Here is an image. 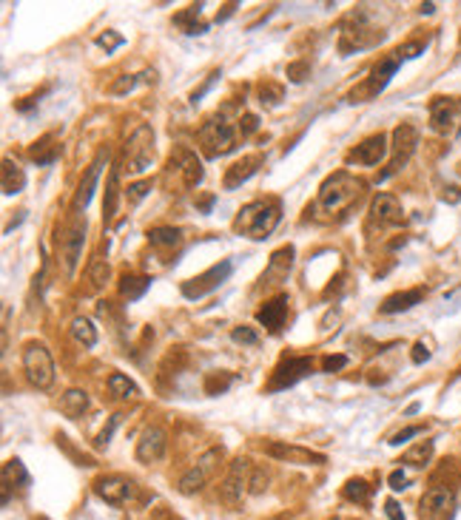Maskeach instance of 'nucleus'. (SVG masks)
Returning <instances> with one entry per match:
<instances>
[{
  "label": "nucleus",
  "mask_w": 461,
  "mask_h": 520,
  "mask_svg": "<svg viewBox=\"0 0 461 520\" xmlns=\"http://www.w3.org/2000/svg\"><path fill=\"white\" fill-rule=\"evenodd\" d=\"M95 494L111 506H123L126 501L134 498V483L128 478H120V475H106V478L95 481Z\"/></svg>",
  "instance_id": "obj_16"
},
{
  "label": "nucleus",
  "mask_w": 461,
  "mask_h": 520,
  "mask_svg": "<svg viewBox=\"0 0 461 520\" xmlns=\"http://www.w3.org/2000/svg\"><path fill=\"white\" fill-rule=\"evenodd\" d=\"M106 162H108V148L97 151V157L91 159V165L86 168L83 179H80V185H77V191H75V199H72V210H75L77 217H80L83 210L88 208L91 197H95V191H97V182H100V174H103V168H106Z\"/></svg>",
  "instance_id": "obj_13"
},
{
  "label": "nucleus",
  "mask_w": 461,
  "mask_h": 520,
  "mask_svg": "<svg viewBox=\"0 0 461 520\" xmlns=\"http://www.w3.org/2000/svg\"><path fill=\"white\" fill-rule=\"evenodd\" d=\"M433 9H435L433 3H424V6H422V14H433Z\"/></svg>",
  "instance_id": "obj_60"
},
{
  "label": "nucleus",
  "mask_w": 461,
  "mask_h": 520,
  "mask_svg": "<svg viewBox=\"0 0 461 520\" xmlns=\"http://www.w3.org/2000/svg\"><path fill=\"white\" fill-rule=\"evenodd\" d=\"M148 288H151V276H123V279H120V293H123V299H128V301L143 299Z\"/></svg>",
  "instance_id": "obj_37"
},
{
  "label": "nucleus",
  "mask_w": 461,
  "mask_h": 520,
  "mask_svg": "<svg viewBox=\"0 0 461 520\" xmlns=\"http://www.w3.org/2000/svg\"><path fill=\"white\" fill-rule=\"evenodd\" d=\"M262 449H265V455H271L276 461H285V463H302V466H322V463H328V458L322 455V452H313V449L296 446V443L271 441Z\"/></svg>",
  "instance_id": "obj_15"
},
{
  "label": "nucleus",
  "mask_w": 461,
  "mask_h": 520,
  "mask_svg": "<svg viewBox=\"0 0 461 520\" xmlns=\"http://www.w3.org/2000/svg\"><path fill=\"white\" fill-rule=\"evenodd\" d=\"M308 74H311V63L308 60H296V63L288 66V80L291 83H302Z\"/></svg>",
  "instance_id": "obj_45"
},
{
  "label": "nucleus",
  "mask_w": 461,
  "mask_h": 520,
  "mask_svg": "<svg viewBox=\"0 0 461 520\" xmlns=\"http://www.w3.org/2000/svg\"><path fill=\"white\" fill-rule=\"evenodd\" d=\"M458 199H461L458 188H444V202H458Z\"/></svg>",
  "instance_id": "obj_58"
},
{
  "label": "nucleus",
  "mask_w": 461,
  "mask_h": 520,
  "mask_svg": "<svg viewBox=\"0 0 461 520\" xmlns=\"http://www.w3.org/2000/svg\"><path fill=\"white\" fill-rule=\"evenodd\" d=\"M259 165H262V157L259 154H251V157H242L239 162H234L230 168L225 171V179L222 185L228 188V191H234V188H239L242 182H248L253 174L259 171Z\"/></svg>",
  "instance_id": "obj_23"
},
{
  "label": "nucleus",
  "mask_w": 461,
  "mask_h": 520,
  "mask_svg": "<svg viewBox=\"0 0 461 520\" xmlns=\"http://www.w3.org/2000/svg\"><path fill=\"white\" fill-rule=\"evenodd\" d=\"M230 339H234L237 344H245V347H257L259 344V333L253 327H234V333H230Z\"/></svg>",
  "instance_id": "obj_43"
},
{
  "label": "nucleus",
  "mask_w": 461,
  "mask_h": 520,
  "mask_svg": "<svg viewBox=\"0 0 461 520\" xmlns=\"http://www.w3.org/2000/svg\"><path fill=\"white\" fill-rule=\"evenodd\" d=\"M387 483H390V489L393 492H402L404 486H407V475L402 469H396V472H390V478H387Z\"/></svg>",
  "instance_id": "obj_55"
},
{
  "label": "nucleus",
  "mask_w": 461,
  "mask_h": 520,
  "mask_svg": "<svg viewBox=\"0 0 461 520\" xmlns=\"http://www.w3.org/2000/svg\"><path fill=\"white\" fill-rule=\"evenodd\" d=\"M279 219H282L279 199H257L239 208V214L234 219V230L248 236V239H265L279 225Z\"/></svg>",
  "instance_id": "obj_1"
},
{
  "label": "nucleus",
  "mask_w": 461,
  "mask_h": 520,
  "mask_svg": "<svg viewBox=\"0 0 461 520\" xmlns=\"http://www.w3.org/2000/svg\"><path fill=\"white\" fill-rule=\"evenodd\" d=\"M108 390H111V395H117L123 401H137L140 398V387H137L131 378L123 375V372H111L108 375Z\"/></svg>",
  "instance_id": "obj_32"
},
{
  "label": "nucleus",
  "mask_w": 461,
  "mask_h": 520,
  "mask_svg": "<svg viewBox=\"0 0 461 520\" xmlns=\"http://www.w3.org/2000/svg\"><path fill=\"white\" fill-rule=\"evenodd\" d=\"M154 191V179H140V182H131L128 188H126V199H128V205H140L148 194Z\"/></svg>",
  "instance_id": "obj_41"
},
{
  "label": "nucleus",
  "mask_w": 461,
  "mask_h": 520,
  "mask_svg": "<svg viewBox=\"0 0 461 520\" xmlns=\"http://www.w3.org/2000/svg\"><path fill=\"white\" fill-rule=\"evenodd\" d=\"M422 52H424V43H422V40H410V43L399 46V49H396L393 54H396V57H399V60L404 63V60H413V57H419Z\"/></svg>",
  "instance_id": "obj_44"
},
{
  "label": "nucleus",
  "mask_w": 461,
  "mask_h": 520,
  "mask_svg": "<svg viewBox=\"0 0 461 520\" xmlns=\"http://www.w3.org/2000/svg\"><path fill=\"white\" fill-rule=\"evenodd\" d=\"M234 9H237V3H228V6H225V12H222V14H217V23H222L225 17H230V14H234Z\"/></svg>",
  "instance_id": "obj_59"
},
{
  "label": "nucleus",
  "mask_w": 461,
  "mask_h": 520,
  "mask_svg": "<svg viewBox=\"0 0 461 520\" xmlns=\"http://www.w3.org/2000/svg\"><path fill=\"white\" fill-rule=\"evenodd\" d=\"M111 279V268H108V262L106 259H100V256H95L91 259V265H88V281H91V290H100V288H106V281Z\"/></svg>",
  "instance_id": "obj_38"
},
{
  "label": "nucleus",
  "mask_w": 461,
  "mask_h": 520,
  "mask_svg": "<svg viewBox=\"0 0 461 520\" xmlns=\"http://www.w3.org/2000/svg\"><path fill=\"white\" fill-rule=\"evenodd\" d=\"M237 128H239V134H242V137H251L253 131L259 128V117H257V114H242Z\"/></svg>",
  "instance_id": "obj_50"
},
{
  "label": "nucleus",
  "mask_w": 461,
  "mask_h": 520,
  "mask_svg": "<svg viewBox=\"0 0 461 520\" xmlns=\"http://www.w3.org/2000/svg\"><path fill=\"white\" fill-rule=\"evenodd\" d=\"M399 66H402V60H399L396 54H390V57L379 60V63L373 66L371 77H367L364 83H359V86L351 91V103H367V100H373L376 94H382L384 86L390 83V77L396 74V68H399Z\"/></svg>",
  "instance_id": "obj_7"
},
{
  "label": "nucleus",
  "mask_w": 461,
  "mask_h": 520,
  "mask_svg": "<svg viewBox=\"0 0 461 520\" xmlns=\"http://www.w3.org/2000/svg\"><path fill=\"white\" fill-rule=\"evenodd\" d=\"M88 410V395L83 390H68L63 398H60V412L66 418H80L83 412Z\"/></svg>",
  "instance_id": "obj_33"
},
{
  "label": "nucleus",
  "mask_w": 461,
  "mask_h": 520,
  "mask_svg": "<svg viewBox=\"0 0 461 520\" xmlns=\"http://www.w3.org/2000/svg\"><path fill=\"white\" fill-rule=\"evenodd\" d=\"M29 157H32L37 165H52V162H57V157H60V146H55V139L46 134V137H40L37 143L29 148Z\"/></svg>",
  "instance_id": "obj_31"
},
{
  "label": "nucleus",
  "mask_w": 461,
  "mask_h": 520,
  "mask_svg": "<svg viewBox=\"0 0 461 520\" xmlns=\"http://www.w3.org/2000/svg\"><path fill=\"white\" fill-rule=\"evenodd\" d=\"M293 253L296 250L291 245H285V248H279L271 256V262H268V268L262 273V285H282V281H288V273L293 268Z\"/></svg>",
  "instance_id": "obj_21"
},
{
  "label": "nucleus",
  "mask_w": 461,
  "mask_h": 520,
  "mask_svg": "<svg viewBox=\"0 0 461 520\" xmlns=\"http://www.w3.org/2000/svg\"><path fill=\"white\" fill-rule=\"evenodd\" d=\"M68 333H72V339L77 344H83V347H95L97 344V327L91 324L86 316H77L72 321V327H68Z\"/></svg>",
  "instance_id": "obj_36"
},
{
  "label": "nucleus",
  "mask_w": 461,
  "mask_h": 520,
  "mask_svg": "<svg viewBox=\"0 0 461 520\" xmlns=\"http://www.w3.org/2000/svg\"><path fill=\"white\" fill-rule=\"evenodd\" d=\"M166 446H168V435L163 427H146V432L137 441V461L157 463L166 455Z\"/></svg>",
  "instance_id": "obj_17"
},
{
  "label": "nucleus",
  "mask_w": 461,
  "mask_h": 520,
  "mask_svg": "<svg viewBox=\"0 0 461 520\" xmlns=\"http://www.w3.org/2000/svg\"><path fill=\"white\" fill-rule=\"evenodd\" d=\"M251 463L245 461V458H237L234 463L228 466V472H225V481L219 483V498L228 503V506H237L239 501H242V494L248 492V486H251Z\"/></svg>",
  "instance_id": "obj_11"
},
{
  "label": "nucleus",
  "mask_w": 461,
  "mask_h": 520,
  "mask_svg": "<svg viewBox=\"0 0 461 520\" xmlns=\"http://www.w3.org/2000/svg\"><path fill=\"white\" fill-rule=\"evenodd\" d=\"M222 455H225V449H222V446H211L208 452H205V455H202V458L186 472V475L179 478V492H182V494H194V492H199L205 483H208V481L214 478V472H217Z\"/></svg>",
  "instance_id": "obj_8"
},
{
  "label": "nucleus",
  "mask_w": 461,
  "mask_h": 520,
  "mask_svg": "<svg viewBox=\"0 0 461 520\" xmlns=\"http://www.w3.org/2000/svg\"><path fill=\"white\" fill-rule=\"evenodd\" d=\"M237 134L239 128H234V123L225 120V111L222 114H214L211 120H205L202 128H199V143H202V151L205 157H225L237 148Z\"/></svg>",
  "instance_id": "obj_3"
},
{
  "label": "nucleus",
  "mask_w": 461,
  "mask_h": 520,
  "mask_svg": "<svg viewBox=\"0 0 461 520\" xmlns=\"http://www.w3.org/2000/svg\"><path fill=\"white\" fill-rule=\"evenodd\" d=\"M3 194L6 197H14V194H20L23 188H26V174H23V168L17 162H12L9 157L3 159Z\"/></svg>",
  "instance_id": "obj_29"
},
{
  "label": "nucleus",
  "mask_w": 461,
  "mask_h": 520,
  "mask_svg": "<svg viewBox=\"0 0 461 520\" xmlns=\"http://www.w3.org/2000/svg\"><path fill=\"white\" fill-rule=\"evenodd\" d=\"M427 296V290L424 288H413V290H402V293H393V296H387L384 301H382V307L379 310L384 313V316H396V313H404V310H410V307H416L422 299Z\"/></svg>",
  "instance_id": "obj_24"
},
{
  "label": "nucleus",
  "mask_w": 461,
  "mask_h": 520,
  "mask_svg": "<svg viewBox=\"0 0 461 520\" xmlns=\"http://www.w3.org/2000/svg\"><path fill=\"white\" fill-rule=\"evenodd\" d=\"M12 483L29 486V472H26V466H23V461H17V458H12V461L3 463V503H9Z\"/></svg>",
  "instance_id": "obj_28"
},
{
  "label": "nucleus",
  "mask_w": 461,
  "mask_h": 520,
  "mask_svg": "<svg viewBox=\"0 0 461 520\" xmlns=\"http://www.w3.org/2000/svg\"><path fill=\"white\" fill-rule=\"evenodd\" d=\"M416 146H419V131L413 128V126H407V123H402V126L393 131V159H390L387 171L379 174V179H387L390 174L402 171L404 165L410 162V157L416 154Z\"/></svg>",
  "instance_id": "obj_12"
},
{
  "label": "nucleus",
  "mask_w": 461,
  "mask_h": 520,
  "mask_svg": "<svg viewBox=\"0 0 461 520\" xmlns=\"http://www.w3.org/2000/svg\"><path fill=\"white\" fill-rule=\"evenodd\" d=\"M430 458H433V441H422V443H416V446H410L407 452L402 455V463L424 466V463H430Z\"/></svg>",
  "instance_id": "obj_39"
},
{
  "label": "nucleus",
  "mask_w": 461,
  "mask_h": 520,
  "mask_svg": "<svg viewBox=\"0 0 461 520\" xmlns=\"http://www.w3.org/2000/svg\"><path fill=\"white\" fill-rule=\"evenodd\" d=\"M371 494H373V486H367V481H362V478H351L342 489V498L351 503H359V506L371 503Z\"/></svg>",
  "instance_id": "obj_35"
},
{
  "label": "nucleus",
  "mask_w": 461,
  "mask_h": 520,
  "mask_svg": "<svg viewBox=\"0 0 461 520\" xmlns=\"http://www.w3.org/2000/svg\"><path fill=\"white\" fill-rule=\"evenodd\" d=\"M230 273H234V265H230L228 259H225V262L208 268L205 273H199V276H194V279H188V281H182V296L191 299V301L208 296V293L219 290V285H225Z\"/></svg>",
  "instance_id": "obj_9"
},
{
  "label": "nucleus",
  "mask_w": 461,
  "mask_h": 520,
  "mask_svg": "<svg viewBox=\"0 0 461 520\" xmlns=\"http://www.w3.org/2000/svg\"><path fill=\"white\" fill-rule=\"evenodd\" d=\"M214 194H208V197H202V199H197V210H202V214H208L211 210V205H214Z\"/></svg>",
  "instance_id": "obj_57"
},
{
  "label": "nucleus",
  "mask_w": 461,
  "mask_h": 520,
  "mask_svg": "<svg viewBox=\"0 0 461 520\" xmlns=\"http://www.w3.org/2000/svg\"><path fill=\"white\" fill-rule=\"evenodd\" d=\"M171 165H177V168L182 171V182H186V188H197L202 182V177H205L202 162L188 148H177V162L171 159Z\"/></svg>",
  "instance_id": "obj_26"
},
{
  "label": "nucleus",
  "mask_w": 461,
  "mask_h": 520,
  "mask_svg": "<svg viewBox=\"0 0 461 520\" xmlns=\"http://www.w3.org/2000/svg\"><path fill=\"white\" fill-rule=\"evenodd\" d=\"M371 219L379 225H402L404 222V210L393 194H379L371 205Z\"/></svg>",
  "instance_id": "obj_22"
},
{
  "label": "nucleus",
  "mask_w": 461,
  "mask_h": 520,
  "mask_svg": "<svg viewBox=\"0 0 461 520\" xmlns=\"http://www.w3.org/2000/svg\"><path fill=\"white\" fill-rule=\"evenodd\" d=\"M120 421H123V415H111V418H108V423L103 427V432L97 435V441H95V443H97V446H108V441H111V432L120 427Z\"/></svg>",
  "instance_id": "obj_48"
},
{
  "label": "nucleus",
  "mask_w": 461,
  "mask_h": 520,
  "mask_svg": "<svg viewBox=\"0 0 461 520\" xmlns=\"http://www.w3.org/2000/svg\"><path fill=\"white\" fill-rule=\"evenodd\" d=\"M97 46H103L106 52H114L117 46H123V37H120V34H114V32H106V34L97 37Z\"/></svg>",
  "instance_id": "obj_52"
},
{
  "label": "nucleus",
  "mask_w": 461,
  "mask_h": 520,
  "mask_svg": "<svg viewBox=\"0 0 461 520\" xmlns=\"http://www.w3.org/2000/svg\"><path fill=\"white\" fill-rule=\"evenodd\" d=\"M234 384V375L230 372H205V395H222L228 392V387Z\"/></svg>",
  "instance_id": "obj_40"
},
{
  "label": "nucleus",
  "mask_w": 461,
  "mask_h": 520,
  "mask_svg": "<svg viewBox=\"0 0 461 520\" xmlns=\"http://www.w3.org/2000/svg\"><path fill=\"white\" fill-rule=\"evenodd\" d=\"M154 162V131L151 126H137L126 143V157H123V171L128 174H143Z\"/></svg>",
  "instance_id": "obj_6"
},
{
  "label": "nucleus",
  "mask_w": 461,
  "mask_h": 520,
  "mask_svg": "<svg viewBox=\"0 0 461 520\" xmlns=\"http://www.w3.org/2000/svg\"><path fill=\"white\" fill-rule=\"evenodd\" d=\"M458 108H461V103L453 100V97H435L430 103V123H433V128L435 131H447L453 126V120H455Z\"/></svg>",
  "instance_id": "obj_25"
},
{
  "label": "nucleus",
  "mask_w": 461,
  "mask_h": 520,
  "mask_svg": "<svg viewBox=\"0 0 461 520\" xmlns=\"http://www.w3.org/2000/svg\"><path fill=\"white\" fill-rule=\"evenodd\" d=\"M422 432H424V427H407V430H402V432H396L393 438H390V443L399 446V443H404V441H410V438H416V435H422Z\"/></svg>",
  "instance_id": "obj_53"
},
{
  "label": "nucleus",
  "mask_w": 461,
  "mask_h": 520,
  "mask_svg": "<svg viewBox=\"0 0 461 520\" xmlns=\"http://www.w3.org/2000/svg\"><path fill=\"white\" fill-rule=\"evenodd\" d=\"M40 520H46V517H40Z\"/></svg>",
  "instance_id": "obj_61"
},
{
  "label": "nucleus",
  "mask_w": 461,
  "mask_h": 520,
  "mask_svg": "<svg viewBox=\"0 0 461 520\" xmlns=\"http://www.w3.org/2000/svg\"><path fill=\"white\" fill-rule=\"evenodd\" d=\"M120 171L123 165H117L108 174V185H106V199H103V222L111 225L114 217H117V199H120Z\"/></svg>",
  "instance_id": "obj_27"
},
{
  "label": "nucleus",
  "mask_w": 461,
  "mask_h": 520,
  "mask_svg": "<svg viewBox=\"0 0 461 520\" xmlns=\"http://www.w3.org/2000/svg\"><path fill=\"white\" fill-rule=\"evenodd\" d=\"M384 514H387L390 520H404V514H402V506H399L396 501H387V503H384Z\"/></svg>",
  "instance_id": "obj_56"
},
{
  "label": "nucleus",
  "mask_w": 461,
  "mask_h": 520,
  "mask_svg": "<svg viewBox=\"0 0 461 520\" xmlns=\"http://www.w3.org/2000/svg\"><path fill=\"white\" fill-rule=\"evenodd\" d=\"M364 191V182L351 177L348 171H339L333 177H328L319 188V208L325 214H344L348 208H353V202H359Z\"/></svg>",
  "instance_id": "obj_2"
},
{
  "label": "nucleus",
  "mask_w": 461,
  "mask_h": 520,
  "mask_svg": "<svg viewBox=\"0 0 461 520\" xmlns=\"http://www.w3.org/2000/svg\"><path fill=\"white\" fill-rule=\"evenodd\" d=\"M455 506V494L450 486H430L422 498V520H450Z\"/></svg>",
  "instance_id": "obj_14"
},
{
  "label": "nucleus",
  "mask_w": 461,
  "mask_h": 520,
  "mask_svg": "<svg viewBox=\"0 0 461 520\" xmlns=\"http://www.w3.org/2000/svg\"><path fill=\"white\" fill-rule=\"evenodd\" d=\"M134 86H137V74H123L120 80H114V83L108 86V94H114V97H120V94H128Z\"/></svg>",
  "instance_id": "obj_46"
},
{
  "label": "nucleus",
  "mask_w": 461,
  "mask_h": 520,
  "mask_svg": "<svg viewBox=\"0 0 461 520\" xmlns=\"http://www.w3.org/2000/svg\"><path fill=\"white\" fill-rule=\"evenodd\" d=\"M348 367V356H325L322 359V372H339Z\"/></svg>",
  "instance_id": "obj_51"
},
{
  "label": "nucleus",
  "mask_w": 461,
  "mask_h": 520,
  "mask_svg": "<svg viewBox=\"0 0 461 520\" xmlns=\"http://www.w3.org/2000/svg\"><path fill=\"white\" fill-rule=\"evenodd\" d=\"M199 14H202V3L188 6L186 12H179V14L174 17V23L186 29V34H205V32H208V23H202Z\"/></svg>",
  "instance_id": "obj_30"
},
{
  "label": "nucleus",
  "mask_w": 461,
  "mask_h": 520,
  "mask_svg": "<svg viewBox=\"0 0 461 520\" xmlns=\"http://www.w3.org/2000/svg\"><path fill=\"white\" fill-rule=\"evenodd\" d=\"M384 40V32H373V29H364V26H353V29H344L339 37V52L342 54H351L359 49H367V46H376Z\"/></svg>",
  "instance_id": "obj_20"
},
{
  "label": "nucleus",
  "mask_w": 461,
  "mask_h": 520,
  "mask_svg": "<svg viewBox=\"0 0 461 520\" xmlns=\"http://www.w3.org/2000/svg\"><path fill=\"white\" fill-rule=\"evenodd\" d=\"M219 77H222V72L217 68V72H211V74H208V80H205V83H202L199 88H194V91H191V106H197V103H199V100L205 97V94L211 91V86H214V83H217Z\"/></svg>",
  "instance_id": "obj_47"
},
{
  "label": "nucleus",
  "mask_w": 461,
  "mask_h": 520,
  "mask_svg": "<svg viewBox=\"0 0 461 520\" xmlns=\"http://www.w3.org/2000/svg\"><path fill=\"white\" fill-rule=\"evenodd\" d=\"M23 370L29 384L37 390H49L55 384V359L43 341H29L23 347Z\"/></svg>",
  "instance_id": "obj_4"
},
{
  "label": "nucleus",
  "mask_w": 461,
  "mask_h": 520,
  "mask_svg": "<svg viewBox=\"0 0 461 520\" xmlns=\"http://www.w3.org/2000/svg\"><path fill=\"white\" fill-rule=\"evenodd\" d=\"M83 245H86V217L75 214L57 236V256H60V265H63L66 276H75V270L80 265Z\"/></svg>",
  "instance_id": "obj_5"
},
{
  "label": "nucleus",
  "mask_w": 461,
  "mask_h": 520,
  "mask_svg": "<svg viewBox=\"0 0 461 520\" xmlns=\"http://www.w3.org/2000/svg\"><path fill=\"white\" fill-rule=\"evenodd\" d=\"M282 97H285V88H282L279 83L265 80V83L259 86V103H262V106H276Z\"/></svg>",
  "instance_id": "obj_42"
},
{
  "label": "nucleus",
  "mask_w": 461,
  "mask_h": 520,
  "mask_svg": "<svg viewBox=\"0 0 461 520\" xmlns=\"http://www.w3.org/2000/svg\"><path fill=\"white\" fill-rule=\"evenodd\" d=\"M410 359H413V364H424V361L430 359V350H427V344H424V341H416V344H413Z\"/></svg>",
  "instance_id": "obj_54"
},
{
  "label": "nucleus",
  "mask_w": 461,
  "mask_h": 520,
  "mask_svg": "<svg viewBox=\"0 0 461 520\" xmlns=\"http://www.w3.org/2000/svg\"><path fill=\"white\" fill-rule=\"evenodd\" d=\"M148 242H151V248H168V250H174V248H179L182 245V230L179 228H151L148 230Z\"/></svg>",
  "instance_id": "obj_34"
},
{
  "label": "nucleus",
  "mask_w": 461,
  "mask_h": 520,
  "mask_svg": "<svg viewBox=\"0 0 461 520\" xmlns=\"http://www.w3.org/2000/svg\"><path fill=\"white\" fill-rule=\"evenodd\" d=\"M285 319H288V296H276V299L265 301L257 310V321L268 330V333H273V336L285 327Z\"/></svg>",
  "instance_id": "obj_18"
},
{
  "label": "nucleus",
  "mask_w": 461,
  "mask_h": 520,
  "mask_svg": "<svg viewBox=\"0 0 461 520\" xmlns=\"http://www.w3.org/2000/svg\"><path fill=\"white\" fill-rule=\"evenodd\" d=\"M265 486H268V472H265V469H253V472H251V486H248V492L259 494V492H265Z\"/></svg>",
  "instance_id": "obj_49"
},
{
  "label": "nucleus",
  "mask_w": 461,
  "mask_h": 520,
  "mask_svg": "<svg viewBox=\"0 0 461 520\" xmlns=\"http://www.w3.org/2000/svg\"><path fill=\"white\" fill-rule=\"evenodd\" d=\"M313 370H316L313 359H308V356H291V359H285L279 367L273 370L271 381H268V392L288 390V387H293L296 381H302V378H308Z\"/></svg>",
  "instance_id": "obj_10"
},
{
  "label": "nucleus",
  "mask_w": 461,
  "mask_h": 520,
  "mask_svg": "<svg viewBox=\"0 0 461 520\" xmlns=\"http://www.w3.org/2000/svg\"><path fill=\"white\" fill-rule=\"evenodd\" d=\"M387 154V137L384 134H373L367 137L362 146H356L351 154H348V162H356V165H379Z\"/></svg>",
  "instance_id": "obj_19"
}]
</instances>
